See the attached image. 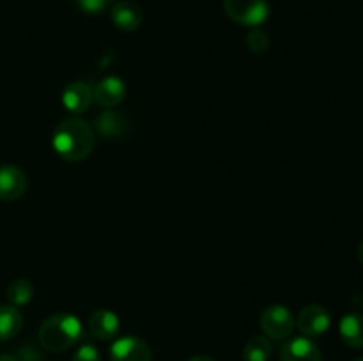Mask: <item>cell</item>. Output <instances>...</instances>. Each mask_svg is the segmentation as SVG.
I'll return each instance as SVG.
<instances>
[{
    "mask_svg": "<svg viewBox=\"0 0 363 361\" xmlns=\"http://www.w3.org/2000/svg\"><path fill=\"white\" fill-rule=\"evenodd\" d=\"M32 294H34V289H32V283L27 278L13 280L7 287V299L11 301L13 306L27 304L32 299Z\"/></svg>",
    "mask_w": 363,
    "mask_h": 361,
    "instance_id": "e0dca14e",
    "label": "cell"
},
{
    "mask_svg": "<svg viewBox=\"0 0 363 361\" xmlns=\"http://www.w3.org/2000/svg\"><path fill=\"white\" fill-rule=\"evenodd\" d=\"M73 361H101L99 360V353L94 345L91 343H84L82 347H78L77 353H74Z\"/></svg>",
    "mask_w": 363,
    "mask_h": 361,
    "instance_id": "ffe728a7",
    "label": "cell"
},
{
    "mask_svg": "<svg viewBox=\"0 0 363 361\" xmlns=\"http://www.w3.org/2000/svg\"><path fill=\"white\" fill-rule=\"evenodd\" d=\"M330 324H332L330 311L325 306H321V304H308V306L301 308L296 319L298 329L307 338H315V336L325 335L328 331Z\"/></svg>",
    "mask_w": 363,
    "mask_h": 361,
    "instance_id": "5b68a950",
    "label": "cell"
},
{
    "mask_svg": "<svg viewBox=\"0 0 363 361\" xmlns=\"http://www.w3.org/2000/svg\"><path fill=\"white\" fill-rule=\"evenodd\" d=\"M358 260L363 264V239H362V243L358 244Z\"/></svg>",
    "mask_w": 363,
    "mask_h": 361,
    "instance_id": "7402d4cb",
    "label": "cell"
},
{
    "mask_svg": "<svg viewBox=\"0 0 363 361\" xmlns=\"http://www.w3.org/2000/svg\"><path fill=\"white\" fill-rule=\"evenodd\" d=\"M0 361H16L13 356H9V354H4V356H0Z\"/></svg>",
    "mask_w": 363,
    "mask_h": 361,
    "instance_id": "603a6c76",
    "label": "cell"
},
{
    "mask_svg": "<svg viewBox=\"0 0 363 361\" xmlns=\"http://www.w3.org/2000/svg\"><path fill=\"white\" fill-rule=\"evenodd\" d=\"M27 190V176L16 165L0 166V200L14 202Z\"/></svg>",
    "mask_w": 363,
    "mask_h": 361,
    "instance_id": "52a82bcc",
    "label": "cell"
},
{
    "mask_svg": "<svg viewBox=\"0 0 363 361\" xmlns=\"http://www.w3.org/2000/svg\"><path fill=\"white\" fill-rule=\"evenodd\" d=\"M96 131L105 140H117L130 131V119L116 110H105L96 117Z\"/></svg>",
    "mask_w": 363,
    "mask_h": 361,
    "instance_id": "9c48e42d",
    "label": "cell"
},
{
    "mask_svg": "<svg viewBox=\"0 0 363 361\" xmlns=\"http://www.w3.org/2000/svg\"><path fill=\"white\" fill-rule=\"evenodd\" d=\"M247 46L252 53H264L269 46V35L262 30H252L247 35Z\"/></svg>",
    "mask_w": 363,
    "mask_h": 361,
    "instance_id": "ac0fdd59",
    "label": "cell"
},
{
    "mask_svg": "<svg viewBox=\"0 0 363 361\" xmlns=\"http://www.w3.org/2000/svg\"><path fill=\"white\" fill-rule=\"evenodd\" d=\"M294 315L284 304H272L261 314V328L268 338H287L294 331Z\"/></svg>",
    "mask_w": 363,
    "mask_h": 361,
    "instance_id": "277c9868",
    "label": "cell"
},
{
    "mask_svg": "<svg viewBox=\"0 0 363 361\" xmlns=\"http://www.w3.org/2000/svg\"><path fill=\"white\" fill-rule=\"evenodd\" d=\"M52 145L57 154L62 159H66V161H82V159L89 158L91 152L94 151V130L84 119L71 117V119L62 120L55 127L52 137Z\"/></svg>",
    "mask_w": 363,
    "mask_h": 361,
    "instance_id": "6da1fadb",
    "label": "cell"
},
{
    "mask_svg": "<svg viewBox=\"0 0 363 361\" xmlns=\"http://www.w3.org/2000/svg\"><path fill=\"white\" fill-rule=\"evenodd\" d=\"M110 18L119 30L133 32L142 25V11L133 2H117L110 9Z\"/></svg>",
    "mask_w": 363,
    "mask_h": 361,
    "instance_id": "4fadbf2b",
    "label": "cell"
},
{
    "mask_svg": "<svg viewBox=\"0 0 363 361\" xmlns=\"http://www.w3.org/2000/svg\"><path fill=\"white\" fill-rule=\"evenodd\" d=\"M227 16L245 27H259L268 20V0H223Z\"/></svg>",
    "mask_w": 363,
    "mask_h": 361,
    "instance_id": "3957f363",
    "label": "cell"
},
{
    "mask_svg": "<svg viewBox=\"0 0 363 361\" xmlns=\"http://www.w3.org/2000/svg\"><path fill=\"white\" fill-rule=\"evenodd\" d=\"M89 331L98 340H112L119 333V319L110 310H96L89 317Z\"/></svg>",
    "mask_w": 363,
    "mask_h": 361,
    "instance_id": "7c38bea8",
    "label": "cell"
},
{
    "mask_svg": "<svg viewBox=\"0 0 363 361\" xmlns=\"http://www.w3.org/2000/svg\"><path fill=\"white\" fill-rule=\"evenodd\" d=\"M280 361H323L321 350L307 336H296L284 343Z\"/></svg>",
    "mask_w": 363,
    "mask_h": 361,
    "instance_id": "30bf717a",
    "label": "cell"
},
{
    "mask_svg": "<svg viewBox=\"0 0 363 361\" xmlns=\"http://www.w3.org/2000/svg\"><path fill=\"white\" fill-rule=\"evenodd\" d=\"M340 338L353 349H363V315L347 314L340 319Z\"/></svg>",
    "mask_w": 363,
    "mask_h": 361,
    "instance_id": "5bb4252c",
    "label": "cell"
},
{
    "mask_svg": "<svg viewBox=\"0 0 363 361\" xmlns=\"http://www.w3.org/2000/svg\"><path fill=\"white\" fill-rule=\"evenodd\" d=\"M273 345L266 336H252L243 349V361H269Z\"/></svg>",
    "mask_w": 363,
    "mask_h": 361,
    "instance_id": "2e32d148",
    "label": "cell"
},
{
    "mask_svg": "<svg viewBox=\"0 0 363 361\" xmlns=\"http://www.w3.org/2000/svg\"><path fill=\"white\" fill-rule=\"evenodd\" d=\"M353 361H363V357H357V360H353Z\"/></svg>",
    "mask_w": 363,
    "mask_h": 361,
    "instance_id": "cb8c5ba5",
    "label": "cell"
},
{
    "mask_svg": "<svg viewBox=\"0 0 363 361\" xmlns=\"http://www.w3.org/2000/svg\"><path fill=\"white\" fill-rule=\"evenodd\" d=\"M82 324L74 315L55 314L39 328V342L50 353H66L82 338Z\"/></svg>",
    "mask_w": 363,
    "mask_h": 361,
    "instance_id": "7a4b0ae2",
    "label": "cell"
},
{
    "mask_svg": "<svg viewBox=\"0 0 363 361\" xmlns=\"http://www.w3.org/2000/svg\"><path fill=\"white\" fill-rule=\"evenodd\" d=\"M188 361H215V360L209 356H194V357H190Z\"/></svg>",
    "mask_w": 363,
    "mask_h": 361,
    "instance_id": "44dd1931",
    "label": "cell"
},
{
    "mask_svg": "<svg viewBox=\"0 0 363 361\" xmlns=\"http://www.w3.org/2000/svg\"><path fill=\"white\" fill-rule=\"evenodd\" d=\"M23 326V317L13 304L0 306V342L14 338Z\"/></svg>",
    "mask_w": 363,
    "mask_h": 361,
    "instance_id": "9a60e30c",
    "label": "cell"
},
{
    "mask_svg": "<svg viewBox=\"0 0 363 361\" xmlns=\"http://www.w3.org/2000/svg\"><path fill=\"white\" fill-rule=\"evenodd\" d=\"M110 361H152L151 347L137 336H123L110 347Z\"/></svg>",
    "mask_w": 363,
    "mask_h": 361,
    "instance_id": "8992f818",
    "label": "cell"
},
{
    "mask_svg": "<svg viewBox=\"0 0 363 361\" xmlns=\"http://www.w3.org/2000/svg\"><path fill=\"white\" fill-rule=\"evenodd\" d=\"M92 101H94V96H92L91 85H87L85 81H73V84L67 85L62 92V105L67 112L74 113H84L91 108Z\"/></svg>",
    "mask_w": 363,
    "mask_h": 361,
    "instance_id": "8fae6325",
    "label": "cell"
},
{
    "mask_svg": "<svg viewBox=\"0 0 363 361\" xmlns=\"http://www.w3.org/2000/svg\"><path fill=\"white\" fill-rule=\"evenodd\" d=\"M92 96L103 108H116L126 98V85L119 76H105L92 88Z\"/></svg>",
    "mask_w": 363,
    "mask_h": 361,
    "instance_id": "ba28073f",
    "label": "cell"
},
{
    "mask_svg": "<svg viewBox=\"0 0 363 361\" xmlns=\"http://www.w3.org/2000/svg\"><path fill=\"white\" fill-rule=\"evenodd\" d=\"M74 2H77V6L80 7L84 13L99 14L103 13L110 4L116 2V0H74Z\"/></svg>",
    "mask_w": 363,
    "mask_h": 361,
    "instance_id": "d6986e66",
    "label": "cell"
}]
</instances>
